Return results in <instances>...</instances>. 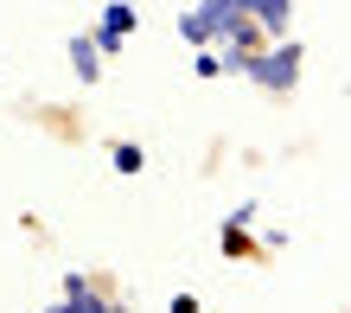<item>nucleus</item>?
Listing matches in <instances>:
<instances>
[{
	"mask_svg": "<svg viewBox=\"0 0 351 313\" xmlns=\"http://www.w3.org/2000/svg\"><path fill=\"white\" fill-rule=\"evenodd\" d=\"M237 26H243V7H237V0H198L192 13H179V32L192 38L198 51L211 45V38H223V32H237Z\"/></svg>",
	"mask_w": 351,
	"mask_h": 313,
	"instance_id": "f257e3e1",
	"label": "nucleus"
},
{
	"mask_svg": "<svg viewBox=\"0 0 351 313\" xmlns=\"http://www.w3.org/2000/svg\"><path fill=\"white\" fill-rule=\"evenodd\" d=\"M250 83H262V90H294L300 83V45H275V51H256L250 58Z\"/></svg>",
	"mask_w": 351,
	"mask_h": 313,
	"instance_id": "f03ea898",
	"label": "nucleus"
},
{
	"mask_svg": "<svg viewBox=\"0 0 351 313\" xmlns=\"http://www.w3.org/2000/svg\"><path fill=\"white\" fill-rule=\"evenodd\" d=\"M243 7V19H256L262 32H287V7H294V0H237Z\"/></svg>",
	"mask_w": 351,
	"mask_h": 313,
	"instance_id": "7ed1b4c3",
	"label": "nucleus"
},
{
	"mask_svg": "<svg viewBox=\"0 0 351 313\" xmlns=\"http://www.w3.org/2000/svg\"><path fill=\"white\" fill-rule=\"evenodd\" d=\"M71 71L84 77V83L102 77V51H96V38H90V32H77V38H71Z\"/></svg>",
	"mask_w": 351,
	"mask_h": 313,
	"instance_id": "20e7f679",
	"label": "nucleus"
},
{
	"mask_svg": "<svg viewBox=\"0 0 351 313\" xmlns=\"http://www.w3.org/2000/svg\"><path fill=\"white\" fill-rule=\"evenodd\" d=\"M141 166H147V154L134 141H115V173H141Z\"/></svg>",
	"mask_w": 351,
	"mask_h": 313,
	"instance_id": "39448f33",
	"label": "nucleus"
},
{
	"mask_svg": "<svg viewBox=\"0 0 351 313\" xmlns=\"http://www.w3.org/2000/svg\"><path fill=\"white\" fill-rule=\"evenodd\" d=\"M64 307H71V313H115V301H102V294H96V288H90V294H84V301H64Z\"/></svg>",
	"mask_w": 351,
	"mask_h": 313,
	"instance_id": "423d86ee",
	"label": "nucleus"
},
{
	"mask_svg": "<svg viewBox=\"0 0 351 313\" xmlns=\"http://www.w3.org/2000/svg\"><path fill=\"white\" fill-rule=\"evenodd\" d=\"M90 294V275H84V268H71V275H64V301H84Z\"/></svg>",
	"mask_w": 351,
	"mask_h": 313,
	"instance_id": "0eeeda50",
	"label": "nucleus"
},
{
	"mask_svg": "<svg viewBox=\"0 0 351 313\" xmlns=\"http://www.w3.org/2000/svg\"><path fill=\"white\" fill-rule=\"evenodd\" d=\"M45 313H71V307H64V301H58V307H45Z\"/></svg>",
	"mask_w": 351,
	"mask_h": 313,
	"instance_id": "6e6552de",
	"label": "nucleus"
}]
</instances>
